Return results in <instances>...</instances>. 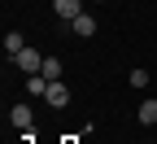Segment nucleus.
Segmentation results:
<instances>
[{
	"label": "nucleus",
	"mask_w": 157,
	"mask_h": 144,
	"mask_svg": "<svg viewBox=\"0 0 157 144\" xmlns=\"http://www.w3.org/2000/svg\"><path fill=\"white\" fill-rule=\"evenodd\" d=\"M13 66H17V70H26V74H39V70H44V57H39V53H35V48L26 44L22 53L13 57Z\"/></svg>",
	"instance_id": "nucleus-1"
},
{
	"label": "nucleus",
	"mask_w": 157,
	"mask_h": 144,
	"mask_svg": "<svg viewBox=\"0 0 157 144\" xmlns=\"http://www.w3.org/2000/svg\"><path fill=\"white\" fill-rule=\"evenodd\" d=\"M44 105H52V109H66L70 105V88L57 79V83H48V92H44Z\"/></svg>",
	"instance_id": "nucleus-2"
},
{
	"label": "nucleus",
	"mask_w": 157,
	"mask_h": 144,
	"mask_svg": "<svg viewBox=\"0 0 157 144\" xmlns=\"http://www.w3.org/2000/svg\"><path fill=\"white\" fill-rule=\"evenodd\" d=\"M9 118H13V127H17V131H31V127H35V109H31V105H13Z\"/></svg>",
	"instance_id": "nucleus-3"
},
{
	"label": "nucleus",
	"mask_w": 157,
	"mask_h": 144,
	"mask_svg": "<svg viewBox=\"0 0 157 144\" xmlns=\"http://www.w3.org/2000/svg\"><path fill=\"white\" fill-rule=\"evenodd\" d=\"M52 9H57L61 22H74V18L83 13V0H52Z\"/></svg>",
	"instance_id": "nucleus-4"
},
{
	"label": "nucleus",
	"mask_w": 157,
	"mask_h": 144,
	"mask_svg": "<svg viewBox=\"0 0 157 144\" xmlns=\"http://www.w3.org/2000/svg\"><path fill=\"white\" fill-rule=\"evenodd\" d=\"M70 31H74L78 39H87V35H96V18H92V13H78L74 22H70Z\"/></svg>",
	"instance_id": "nucleus-5"
},
{
	"label": "nucleus",
	"mask_w": 157,
	"mask_h": 144,
	"mask_svg": "<svg viewBox=\"0 0 157 144\" xmlns=\"http://www.w3.org/2000/svg\"><path fill=\"white\" fill-rule=\"evenodd\" d=\"M39 74H44L48 83H57V79L66 74V70H61V57H44V70H39Z\"/></svg>",
	"instance_id": "nucleus-6"
},
{
	"label": "nucleus",
	"mask_w": 157,
	"mask_h": 144,
	"mask_svg": "<svg viewBox=\"0 0 157 144\" xmlns=\"http://www.w3.org/2000/svg\"><path fill=\"white\" fill-rule=\"evenodd\" d=\"M26 92H31V96H44V92H48V79H44V74H26Z\"/></svg>",
	"instance_id": "nucleus-7"
},
{
	"label": "nucleus",
	"mask_w": 157,
	"mask_h": 144,
	"mask_svg": "<svg viewBox=\"0 0 157 144\" xmlns=\"http://www.w3.org/2000/svg\"><path fill=\"white\" fill-rule=\"evenodd\" d=\"M22 48H26V39L17 35V31H9V35H5V53H9V57H17Z\"/></svg>",
	"instance_id": "nucleus-8"
},
{
	"label": "nucleus",
	"mask_w": 157,
	"mask_h": 144,
	"mask_svg": "<svg viewBox=\"0 0 157 144\" xmlns=\"http://www.w3.org/2000/svg\"><path fill=\"white\" fill-rule=\"evenodd\" d=\"M135 118H140L144 127H153V122H157V100H144V105H140V114H135Z\"/></svg>",
	"instance_id": "nucleus-9"
},
{
	"label": "nucleus",
	"mask_w": 157,
	"mask_h": 144,
	"mask_svg": "<svg viewBox=\"0 0 157 144\" xmlns=\"http://www.w3.org/2000/svg\"><path fill=\"white\" fill-rule=\"evenodd\" d=\"M148 83V70H131V88H144Z\"/></svg>",
	"instance_id": "nucleus-10"
}]
</instances>
